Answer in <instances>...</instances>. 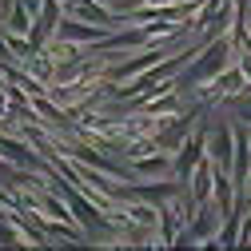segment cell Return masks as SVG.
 <instances>
[{"label": "cell", "instance_id": "cell-1", "mask_svg": "<svg viewBox=\"0 0 251 251\" xmlns=\"http://www.w3.org/2000/svg\"><path fill=\"white\" fill-rule=\"evenodd\" d=\"M227 60H231V40H207L203 52L192 56V68L176 76V84L179 88H203L207 80H215L219 72L227 68Z\"/></svg>", "mask_w": 251, "mask_h": 251}, {"label": "cell", "instance_id": "cell-2", "mask_svg": "<svg viewBox=\"0 0 251 251\" xmlns=\"http://www.w3.org/2000/svg\"><path fill=\"white\" fill-rule=\"evenodd\" d=\"M231 155H235V132H231V124L219 120V116H207V160L215 168L231 172Z\"/></svg>", "mask_w": 251, "mask_h": 251}, {"label": "cell", "instance_id": "cell-3", "mask_svg": "<svg viewBox=\"0 0 251 251\" xmlns=\"http://www.w3.org/2000/svg\"><path fill=\"white\" fill-rule=\"evenodd\" d=\"M211 183H215V164H211V160H203V164L192 172V179H187V192H192V200H196V203H203V200L211 196Z\"/></svg>", "mask_w": 251, "mask_h": 251}, {"label": "cell", "instance_id": "cell-4", "mask_svg": "<svg viewBox=\"0 0 251 251\" xmlns=\"http://www.w3.org/2000/svg\"><path fill=\"white\" fill-rule=\"evenodd\" d=\"M132 172H136V176H144V179L168 176V172H172V155H168V151H160V155H144V160H136V164H132Z\"/></svg>", "mask_w": 251, "mask_h": 251}, {"label": "cell", "instance_id": "cell-5", "mask_svg": "<svg viewBox=\"0 0 251 251\" xmlns=\"http://www.w3.org/2000/svg\"><path fill=\"white\" fill-rule=\"evenodd\" d=\"M16 4H20V8L28 12V16L36 20V16H40V8H44V0H16Z\"/></svg>", "mask_w": 251, "mask_h": 251}, {"label": "cell", "instance_id": "cell-6", "mask_svg": "<svg viewBox=\"0 0 251 251\" xmlns=\"http://www.w3.org/2000/svg\"><path fill=\"white\" fill-rule=\"evenodd\" d=\"M239 72H243V80H251V48L239 56Z\"/></svg>", "mask_w": 251, "mask_h": 251}, {"label": "cell", "instance_id": "cell-7", "mask_svg": "<svg viewBox=\"0 0 251 251\" xmlns=\"http://www.w3.org/2000/svg\"><path fill=\"white\" fill-rule=\"evenodd\" d=\"M247 28H251V4H247Z\"/></svg>", "mask_w": 251, "mask_h": 251}, {"label": "cell", "instance_id": "cell-8", "mask_svg": "<svg viewBox=\"0 0 251 251\" xmlns=\"http://www.w3.org/2000/svg\"><path fill=\"white\" fill-rule=\"evenodd\" d=\"M100 4H112V0H100Z\"/></svg>", "mask_w": 251, "mask_h": 251}]
</instances>
